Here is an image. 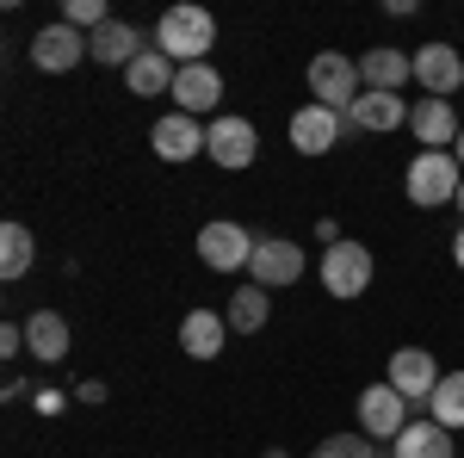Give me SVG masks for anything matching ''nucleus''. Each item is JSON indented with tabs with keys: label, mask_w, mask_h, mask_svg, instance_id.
Returning a JSON list of instances; mask_svg holds the SVG:
<instances>
[{
	"label": "nucleus",
	"mask_w": 464,
	"mask_h": 458,
	"mask_svg": "<svg viewBox=\"0 0 464 458\" xmlns=\"http://www.w3.org/2000/svg\"><path fill=\"white\" fill-rule=\"evenodd\" d=\"M217 44V19L205 13V6H168L161 19H155V50L168 56V63H205Z\"/></svg>",
	"instance_id": "f257e3e1"
},
{
	"label": "nucleus",
	"mask_w": 464,
	"mask_h": 458,
	"mask_svg": "<svg viewBox=\"0 0 464 458\" xmlns=\"http://www.w3.org/2000/svg\"><path fill=\"white\" fill-rule=\"evenodd\" d=\"M464 186V168L452 149H421L415 161H409V174H402V192H409V205H421V211H440V205H452Z\"/></svg>",
	"instance_id": "f03ea898"
},
{
	"label": "nucleus",
	"mask_w": 464,
	"mask_h": 458,
	"mask_svg": "<svg viewBox=\"0 0 464 458\" xmlns=\"http://www.w3.org/2000/svg\"><path fill=\"white\" fill-rule=\"evenodd\" d=\"M378 273V260H372V248L353 242V236H341L334 248H322V285H328V297H365V285Z\"/></svg>",
	"instance_id": "7ed1b4c3"
},
{
	"label": "nucleus",
	"mask_w": 464,
	"mask_h": 458,
	"mask_svg": "<svg viewBox=\"0 0 464 458\" xmlns=\"http://www.w3.org/2000/svg\"><path fill=\"white\" fill-rule=\"evenodd\" d=\"M365 93V81H359V63L353 56H341V50H322L310 56V100L328 112H353V100Z\"/></svg>",
	"instance_id": "20e7f679"
},
{
	"label": "nucleus",
	"mask_w": 464,
	"mask_h": 458,
	"mask_svg": "<svg viewBox=\"0 0 464 458\" xmlns=\"http://www.w3.org/2000/svg\"><path fill=\"white\" fill-rule=\"evenodd\" d=\"M254 248L260 242H254L242 223H229V217H217V223L198 229V260L211 273H242V267H254Z\"/></svg>",
	"instance_id": "39448f33"
},
{
	"label": "nucleus",
	"mask_w": 464,
	"mask_h": 458,
	"mask_svg": "<svg viewBox=\"0 0 464 458\" xmlns=\"http://www.w3.org/2000/svg\"><path fill=\"white\" fill-rule=\"evenodd\" d=\"M347 131H353L347 112H328V106H316V100L291 112V149H297V155H334Z\"/></svg>",
	"instance_id": "423d86ee"
},
{
	"label": "nucleus",
	"mask_w": 464,
	"mask_h": 458,
	"mask_svg": "<svg viewBox=\"0 0 464 458\" xmlns=\"http://www.w3.org/2000/svg\"><path fill=\"white\" fill-rule=\"evenodd\" d=\"M409 422H415V415H409V396H402L391 378L359 390V434H372V440H396Z\"/></svg>",
	"instance_id": "0eeeda50"
},
{
	"label": "nucleus",
	"mask_w": 464,
	"mask_h": 458,
	"mask_svg": "<svg viewBox=\"0 0 464 458\" xmlns=\"http://www.w3.org/2000/svg\"><path fill=\"white\" fill-rule=\"evenodd\" d=\"M415 81H421L428 100H452V93L464 87V56L446 44V37H433V44L415 50Z\"/></svg>",
	"instance_id": "6e6552de"
},
{
	"label": "nucleus",
	"mask_w": 464,
	"mask_h": 458,
	"mask_svg": "<svg viewBox=\"0 0 464 458\" xmlns=\"http://www.w3.org/2000/svg\"><path fill=\"white\" fill-rule=\"evenodd\" d=\"M211 155L217 168H229V174H242V168H254V155H260V131H254L248 118H211Z\"/></svg>",
	"instance_id": "1a4fd4ad"
},
{
	"label": "nucleus",
	"mask_w": 464,
	"mask_h": 458,
	"mask_svg": "<svg viewBox=\"0 0 464 458\" xmlns=\"http://www.w3.org/2000/svg\"><path fill=\"white\" fill-rule=\"evenodd\" d=\"M304 273H310V260H304V248L285 242V236H266V242L254 248V267H248V279H254V285L279 291V285H297Z\"/></svg>",
	"instance_id": "9d476101"
},
{
	"label": "nucleus",
	"mask_w": 464,
	"mask_h": 458,
	"mask_svg": "<svg viewBox=\"0 0 464 458\" xmlns=\"http://www.w3.org/2000/svg\"><path fill=\"white\" fill-rule=\"evenodd\" d=\"M446 372L433 365V353L428 347H396L391 353V385L409 396V409H428L433 403V385H440Z\"/></svg>",
	"instance_id": "9b49d317"
},
{
	"label": "nucleus",
	"mask_w": 464,
	"mask_h": 458,
	"mask_svg": "<svg viewBox=\"0 0 464 458\" xmlns=\"http://www.w3.org/2000/svg\"><path fill=\"white\" fill-rule=\"evenodd\" d=\"M149 142H155L161 161H192V155L211 149V124H198V118H186V112H168V118H155Z\"/></svg>",
	"instance_id": "f8f14e48"
},
{
	"label": "nucleus",
	"mask_w": 464,
	"mask_h": 458,
	"mask_svg": "<svg viewBox=\"0 0 464 458\" xmlns=\"http://www.w3.org/2000/svg\"><path fill=\"white\" fill-rule=\"evenodd\" d=\"M81 56H93V50H87V32H74L63 19L32 37V69H44V74H69Z\"/></svg>",
	"instance_id": "ddd939ff"
},
{
	"label": "nucleus",
	"mask_w": 464,
	"mask_h": 458,
	"mask_svg": "<svg viewBox=\"0 0 464 458\" xmlns=\"http://www.w3.org/2000/svg\"><path fill=\"white\" fill-rule=\"evenodd\" d=\"M174 112H186V118H198V112H217V100H223V74L211 69V63H186V69L174 74Z\"/></svg>",
	"instance_id": "4468645a"
},
{
	"label": "nucleus",
	"mask_w": 464,
	"mask_h": 458,
	"mask_svg": "<svg viewBox=\"0 0 464 458\" xmlns=\"http://www.w3.org/2000/svg\"><path fill=\"white\" fill-rule=\"evenodd\" d=\"M179 347H186V359H217V353L229 347V317L223 310H186V322H179Z\"/></svg>",
	"instance_id": "2eb2a0df"
},
{
	"label": "nucleus",
	"mask_w": 464,
	"mask_h": 458,
	"mask_svg": "<svg viewBox=\"0 0 464 458\" xmlns=\"http://www.w3.org/2000/svg\"><path fill=\"white\" fill-rule=\"evenodd\" d=\"M409 131H415L421 149H452L464 124H459V112H452V100H415L409 106Z\"/></svg>",
	"instance_id": "dca6fc26"
},
{
	"label": "nucleus",
	"mask_w": 464,
	"mask_h": 458,
	"mask_svg": "<svg viewBox=\"0 0 464 458\" xmlns=\"http://www.w3.org/2000/svg\"><path fill=\"white\" fill-rule=\"evenodd\" d=\"M359 81H365V93H396L402 81H415V56H409V50H391V44H378V50L359 56Z\"/></svg>",
	"instance_id": "f3484780"
},
{
	"label": "nucleus",
	"mask_w": 464,
	"mask_h": 458,
	"mask_svg": "<svg viewBox=\"0 0 464 458\" xmlns=\"http://www.w3.org/2000/svg\"><path fill=\"white\" fill-rule=\"evenodd\" d=\"M87 50H93V63H100V69H130V63L143 56L149 44H143V32H137V25H124V19H106L100 32L87 37Z\"/></svg>",
	"instance_id": "a211bd4d"
},
{
	"label": "nucleus",
	"mask_w": 464,
	"mask_h": 458,
	"mask_svg": "<svg viewBox=\"0 0 464 458\" xmlns=\"http://www.w3.org/2000/svg\"><path fill=\"white\" fill-rule=\"evenodd\" d=\"M391 458H459V440L433 422V415H415V422L391 440Z\"/></svg>",
	"instance_id": "6ab92c4d"
},
{
	"label": "nucleus",
	"mask_w": 464,
	"mask_h": 458,
	"mask_svg": "<svg viewBox=\"0 0 464 458\" xmlns=\"http://www.w3.org/2000/svg\"><path fill=\"white\" fill-rule=\"evenodd\" d=\"M347 124L353 131H372V137H391V131L409 124V100H396V93H359Z\"/></svg>",
	"instance_id": "aec40b11"
},
{
	"label": "nucleus",
	"mask_w": 464,
	"mask_h": 458,
	"mask_svg": "<svg viewBox=\"0 0 464 458\" xmlns=\"http://www.w3.org/2000/svg\"><path fill=\"white\" fill-rule=\"evenodd\" d=\"M174 74H179V63H168V56L149 44L143 56L124 69V81H130V93H137V100H161V93H174Z\"/></svg>",
	"instance_id": "412c9836"
},
{
	"label": "nucleus",
	"mask_w": 464,
	"mask_h": 458,
	"mask_svg": "<svg viewBox=\"0 0 464 458\" xmlns=\"http://www.w3.org/2000/svg\"><path fill=\"white\" fill-rule=\"evenodd\" d=\"M25 353H37L44 365L69 359V322L56 317V310H32L25 317Z\"/></svg>",
	"instance_id": "4be33fe9"
},
{
	"label": "nucleus",
	"mask_w": 464,
	"mask_h": 458,
	"mask_svg": "<svg viewBox=\"0 0 464 458\" xmlns=\"http://www.w3.org/2000/svg\"><path fill=\"white\" fill-rule=\"evenodd\" d=\"M223 317H229V328H236V335H260V328H266V317H273V291H266V285H236V297H229V310H223Z\"/></svg>",
	"instance_id": "5701e85b"
},
{
	"label": "nucleus",
	"mask_w": 464,
	"mask_h": 458,
	"mask_svg": "<svg viewBox=\"0 0 464 458\" xmlns=\"http://www.w3.org/2000/svg\"><path fill=\"white\" fill-rule=\"evenodd\" d=\"M32 260H37V236L25 229V223H6V229H0V279H6V285L25 279Z\"/></svg>",
	"instance_id": "b1692460"
},
{
	"label": "nucleus",
	"mask_w": 464,
	"mask_h": 458,
	"mask_svg": "<svg viewBox=\"0 0 464 458\" xmlns=\"http://www.w3.org/2000/svg\"><path fill=\"white\" fill-rule=\"evenodd\" d=\"M428 415H433L440 427H446V434H459V427H464V372H446V378L433 385Z\"/></svg>",
	"instance_id": "393cba45"
},
{
	"label": "nucleus",
	"mask_w": 464,
	"mask_h": 458,
	"mask_svg": "<svg viewBox=\"0 0 464 458\" xmlns=\"http://www.w3.org/2000/svg\"><path fill=\"white\" fill-rule=\"evenodd\" d=\"M310 458H384V453H378V440H372V434H328Z\"/></svg>",
	"instance_id": "a878e982"
},
{
	"label": "nucleus",
	"mask_w": 464,
	"mask_h": 458,
	"mask_svg": "<svg viewBox=\"0 0 464 458\" xmlns=\"http://www.w3.org/2000/svg\"><path fill=\"white\" fill-rule=\"evenodd\" d=\"M111 13H106V0H63V25H74V32H100Z\"/></svg>",
	"instance_id": "bb28decb"
},
{
	"label": "nucleus",
	"mask_w": 464,
	"mask_h": 458,
	"mask_svg": "<svg viewBox=\"0 0 464 458\" xmlns=\"http://www.w3.org/2000/svg\"><path fill=\"white\" fill-rule=\"evenodd\" d=\"M0 353H6V359L25 353V322H0Z\"/></svg>",
	"instance_id": "cd10ccee"
},
{
	"label": "nucleus",
	"mask_w": 464,
	"mask_h": 458,
	"mask_svg": "<svg viewBox=\"0 0 464 458\" xmlns=\"http://www.w3.org/2000/svg\"><path fill=\"white\" fill-rule=\"evenodd\" d=\"M74 396H81V403L93 409V403H106L111 390H106V378H81V390H74Z\"/></svg>",
	"instance_id": "c85d7f7f"
},
{
	"label": "nucleus",
	"mask_w": 464,
	"mask_h": 458,
	"mask_svg": "<svg viewBox=\"0 0 464 458\" xmlns=\"http://www.w3.org/2000/svg\"><path fill=\"white\" fill-rule=\"evenodd\" d=\"M32 403L44 409V415H63V403H69V396H63V390H37Z\"/></svg>",
	"instance_id": "c756f323"
},
{
	"label": "nucleus",
	"mask_w": 464,
	"mask_h": 458,
	"mask_svg": "<svg viewBox=\"0 0 464 458\" xmlns=\"http://www.w3.org/2000/svg\"><path fill=\"white\" fill-rule=\"evenodd\" d=\"M452 260H459V273H464V223H459V236H452Z\"/></svg>",
	"instance_id": "7c9ffc66"
},
{
	"label": "nucleus",
	"mask_w": 464,
	"mask_h": 458,
	"mask_svg": "<svg viewBox=\"0 0 464 458\" xmlns=\"http://www.w3.org/2000/svg\"><path fill=\"white\" fill-rule=\"evenodd\" d=\"M452 155H459V168H464V131H459V142H452Z\"/></svg>",
	"instance_id": "2f4dec72"
},
{
	"label": "nucleus",
	"mask_w": 464,
	"mask_h": 458,
	"mask_svg": "<svg viewBox=\"0 0 464 458\" xmlns=\"http://www.w3.org/2000/svg\"><path fill=\"white\" fill-rule=\"evenodd\" d=\"M452 205H459V217H464V186H459V199H452Z\"/></svg>",
	"instance_id": "473e14b6"
},
{
	"label": "nucleus",
	"mask_w": 464,
	"mask_h": 458,
	"mask_svg": "<svg viewBox=\"0 0 464 458\" xmlns=\"http://www.w3.org/2000/svg\"><path fill=\"white\" fill-rule=\"evenodd\" d=\"M266 458H291V453H279V446H273V453H266Z\"/></svg>",
	"instance_id": "72a5a7b5"
}]
</instances>
